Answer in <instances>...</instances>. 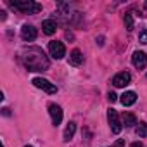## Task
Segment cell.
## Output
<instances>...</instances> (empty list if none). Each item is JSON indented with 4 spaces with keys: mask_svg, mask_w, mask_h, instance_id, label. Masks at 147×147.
<instances>
[{
    "mask_svg": "<svg viewBox=\"0 0 147 147\" xmlns=\"http://www.w3.org/2000/svg\"><path fill=\"white\" fill-rule=\"evenodd\" d=\"M97 43H99V45H104V36H99V38H97Z\"/></svg>",
    "mask_w": 147,
    "mask_h": 147,
    "instance_id": "22",
    "label": "cell"
},
{
    "mask_svg": "<svg viewBox=\"0 0 147 147\" xmlns=\"http://www.w3.org/2000/svg\"><path fill=\"white\" fill-rule=\"evenodd\" d=\"M131 62H133V66H135L137 69H144V67L147 66V54H145V52H140V50L133 52Z\"/></svg>",
    "mask_w": 147,
    "mask_h": 147,
    "instance_id": "8",
    "label": "cell"
},
{
    "mask_svg": "<svg viewBox=\"0 0 147 147\" xmlns=\"http://www.w3.org/2000/svg\"><path fill=\"white\" fill-rule=\"evenodd\" d=\"M49 52L54 59H62L66 55V49H64L62 42H55V40L49 43Z\"/></svg>",
    "mask_w": 147,
    "mask_h": 147,
    "instance_id": "4",
    "label": "cell"
},
{
    "mask_svg": "<svg viewBox=\"0 0 147 147\" xmlns=\"http://www.w3.org/2000/svg\"><path fill=\"white\" fill-rule=\"evenodd\" d=\"M24 147H31V145H24Z\"/></svg>",
    "mask_w": 147,
    "mask_h": 147,
    "instance_id": "23",
    "label": "cell"
},
{
    "mask_svg": "<svg viewBox=\"0 0 147 147\" xmlns=\"http://www.w3.org/2000/svg\"><path fill=\"white\" fill-rule=\"evenodd\" d=\"M123 125H125L126 128L137 125V118H135V114H131V113H125V114H123Z\"/></svg>",
    "mask_w": 147,
    "mask_h": 147,
    "instance_id": "14",
    "label": "cell"
},
{
    "mask_svg": "<svg viewBox=\"0 0 147 147\" xmlns=\"http://www.w3.org/2000/svg\"><path fill=\"white\" fill-rule=\"evenodd\" d=\"M123 21H125L126 30H128V31H131V30H133V18H131V12H125Z\"/></svg>",
    "mask_w": 147,
    "mask_h": 147,
    "instance_id": "15",
    "label": "cell"
},
{
    "mask_svg": "<svg viewBox=\"0 0 147 147\" xmlns=\"http://www.w3.org/2000/svg\"><path fill=\"white\" fill-rule=\"evenodd\" d=\"M0 14H2V16H0V19H2V21L7 18V12H5V11H0Z\"/></svg>",
    "mask_w": 147,
    "mask_h": 147,
    "instance_id": "21",
    "label": "cell"
},
{
    "mask_svg": "<svg viewBox=\"0 0 147 147\" xmlns=\"http://www.w3.org/2000/svg\"><path fill=\"white\" fill-rule=\"evenodd\" d=\"M55 30H57V23L54 21V19H45L43 23H42V31L45 33V35H54L55 33Z\"/></svg>",
    "mask_w": 147,
    "mask_h": 147,
    "instance_id": "10",
    "label": "cell"
},
{
    "mask_svg": "<svg viewBox=\"0 0 147 147\" xmlns=\"http://www.w3.org/2000/svg\"><path fill=\"white\" fill-rule=\"evenodd\" d=\"M137 135L140 137V138H145L147 137V123H138V126H137Z\"/></svg>",
    "mask_w": 147,
    "mask_h": 147,
    "instance_id": "16",
    "label": "cell"
},
{
    "mask_svg": "<svg viewBox=\"0 0 147 147\" xmlns=\"http://www.w3.org/2000/svg\"><path fill=\"white\" fill-rule=\"evenodd\" d=\"M123 145H125V140H123V138H119V140H118L113 147H123Z\"/></svg>",
    "mask_w": 147,
    "mask_h": 147,
    "instance_id": "19",
    "label": "cell"
},
{
    "mask_svg": "<svg viewBox=\"0 0 147 147\" xmlns=\"http://www.w3.org/2000/svg\"><path fill=\"white\" fill-rule=\"evenodd\" d=\"M130 147H144V145H142V142H133Z\"/></svg>",
    "mask_w": 147,
    "mask_h": 147,
    "instance_id": "20",
    "label": "cell"
},
{
    "mask_svg": "<svg viewBox=\"0 0 147 147\" xmlns=\"http://www.w3.org/2000/svg\"><path fill=\"white\" fill-rule=\"evenodd\" d=\"M23 61L28 71H47L50 66L49 57L40 47H28L23 52Z\"/></svg>",
    "mask_w": 147,
    "mask_h": 147,
    "instance_id": "1",
    "label": "cell"
},
{
    "mask_svg": "<svg viewBox=\"0 0 147 147\" xmlns=\"http://www.w3.org/2000/svg\"><path fill=\"white\" fill-rule=\"evenodd\" d=\"M49 113H50V118H52V125L54 126H59L61 121H62V109H61V106L50 104L49 106Z\"/></svg>",
    "mask_w": 147,
    "mask_h": 147,
    "instance_id": "7",
    "label": "cell"
},
{
    "mask_svg": "<svg viewBox=\"0 0 147 147\" xmlns=\"http://www.w3.org/2000/svg\"><path fill=\"white\" fill-rule=\"evenodd\" d=\"M107 121H109V126H111V131L114 135H118L121 130H123V123L119 121V116L114 109H109L107 111Z\"/></svg>",
    "mask_w": 147,
    "mask_h": 147,
    "instance_id": "3",
    "label": "cell"
},
{
    "mask_svg": "<svg viewBox=\"0 0 147 147\" xmlns=\"http://www.w3.org/2000/svg\"><path fill=\"white\" fill-rule=\"evenodd\" d=\"M107 99H109L111 102H116V100H118V95H116L114 92H109V94H107Z\"/></svg>",
    "mask_w": 147,
    "mask_h": 147,
    "instance_id": "18",
    "label": "cell"
},
{
    "mask_svg": "<svg viewBox=\"0 0 147 147\" xmlns=\"http://www.w3.org/2000/svg\"><path fill=\"white\" fill-rule=\"evenodd\" d=\"M75 131H76V123H75V121H69L67 126H66V130H64L62 140H64V142H69L73 137H75Z\"/></svg>",
    "mask_w": 147,
    "mask_h": 147,
    "instance_id": "13",
    "label": "cell"
},
{
    "mask_svg": "<svg viewBox=\"0 0 147 147\" xmlns=\"http://www.w3.org/2000/svg\"><path fill=\"white\" fill-rule=\"evenodd\" d=\"M21 38L24 42H33L36 38V28H33L31 24H24L21 28Z\"/></svg>",
    "mask_w": 147,
    "mask_h": 147,
    "instance_id": "9",
    "label": "cell"
},
{
    "mask_svg": "<svg viewBox=\"0 0 147 147\" xmlns=\"http://www.w3.org/2000/svg\"><path fill=\"white\" fill-rule=\"evenodd\" d=\"M130 80H131L130 73L121 71V73H118V75L113 78V85H114V87H118V88H125L126 85H130Z\"/></svg>",
    "mask_w": 147,
    "mask_h": 147,
    "instance_id": "6",
    "label": "cell"
},
{
    "mask_svg": "<svg viewBox=\"0 0 147 147\" xmlns=\"http://www.w3.org/2000/svg\"><path fill=\"white\" fill-rule=\"evenodd\" d=\"M11 5L14 9H18L23 14H36L42 11V4L31 2V0H24V2H11Z\"/></svg>",
    "mask_w": 147,
    "mask_h": 147,
    "instance_id": "2",
    "label": "cell"
},
{
    "mask_svg": "<svg viewBox=\"0 0 147 147\" xmlns=\"http://www.w3.org/2000/svg\"><path fill=\"white\" fill-rule=\"evenodd\" d=\"M69 64L71 66H80V64H83V55H82V52L78 49H75V50L69 54Z\"/></svg>",
    "mask_w": 147,
    "mask_h": 147,
    "instance_id": "12",
    "label": "cell"
},
{
    "mask_svg": "<svg viewBox=\"0 0 147 147\" xmlns=\"http://www.w3.org/2000/svg\"><path fill=\"white\" fill-rule=\"evenodd\" d=\"M119 100H121L123 106H133V104L137 102V94H135V92H125V94L119 97Z\"/></svg>",
    "mask_w": 147,
    "mask_h": 147,
    "instance_id": "11",
    "label": "cell"
},
{
    "mask_svg": "<svg viewBox=\"0 0 147 147\" xmlns=\"http://www.w3.org/2000/svg\"><path fill=\"white\" fill-rule=\"evenodd\" d=\"M33 85H35L36 88L45 90L47 94H55V92H57V87H55L54 83H50L49 80H45V78H35V80H33Z\"/></svg>",
    "mask_w": 147,
    "mask_h": 147,
    "instance_id": "5",
    "label": "cell"
},
{
    "mask_svg": "<svg viewBox=\"0 0 147 147\" xmlns=\"http://www.w3.org/2000/svg\"><path fill=\"white\" fill-rule=\"evenodd\" d=\"M138 42L144 43V45H147V30L140 31V35H138Z\"/></svg>",
    "mask_w": 147,
    "mask_h": 147,
    "instance_id": "17",
    "label": "cell"
}]
</instances>
